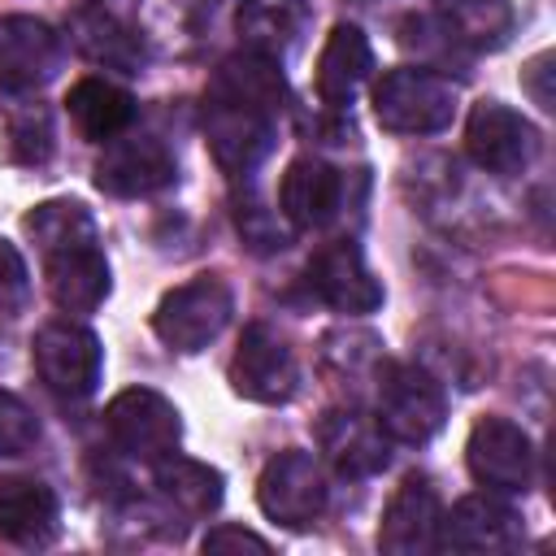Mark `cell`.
<instances>
[{
	"mask_svg": "<svg viewBox=\"0 0 556 556\" xmlns=\"http://www.w3.org/2000/svg\"><path fill=\"white\" fill-rule=\"evenodd\" d=\"M374 421L382 426V434L391 443H408V447H421L430 443L443 421H447V400H443V387L408 365V361H378L374 365Z\"/></svg>",
	"mask_w": 556,
	"mask_h": 556,
	"instance_id": "cell-1",
	"label": "cell"
},
{
	"mask_svg": "<svg viewBox=\"0 0 556 556\" xmlns=\"http://www.w3.org/2000/svg\"><path fill=\"white\" fill-rule=\"evenodd\" d=\"M374 117L391 135H439L456 117V87L421 65H395L374 83Z\"/></svg>",
	"mask_w": 556,
	"mask_h": 556,
	"instance_id": "cell-2",
	"label": "cell"
},
{
	"mask_svg": "<svg viewBox=\"0 0 556 556\" xmlns=\"http://www.w3.org/2000/svg\"><path fill=\"white\" fill-rule=\"evenodd\" d=\"M230 313H235L230 287L213 274H200L161 295V304L152 313V330L174 352H200L226 330Z\"/></svg>",
	"mask_w": 556,
	"mask_h": 556,
	"instance_id": "cell-3",
	"label": "cell"
},
{
	"mask_svg": "<svg viewBox=\"0 0 556 556\" xmlns=\"http://www.w3.org/2000/svg\"><path fill=\"white\" fill-rule=\"evenodd\" d=\"M104 426L113 434V443L135 456V460H161L169 452H178V439H182V417L178 408L161 395V391H148V387H130V391H117L104 408Z\"/></svg>",
	"mask_w": 556,
	"mask_h": 556,
	"instance_id": "cell-4",
	"label": "cell"
},
{
	"mask_svg": "<svg viewBox=\"0 0 556 556\" xmlns=\"http://www.w3.org/2000/svg\"><path fill=\"white\" fill-rule=\"evenodd\" d=\"M256 504L269 521L287 526V530H304L321 517L326 508V478H321V465L300 452V447H287L278 452L265 469H261V482H256Z\"/></svg>",
	"mask_w": 556,
	"mask_h": 556,
	"instance_id": "cell-5",
	"label": "cell"
},
{
	"mask_svg": "<svg viewBox=\"0 0 556 556\" xmlns=\"http://www.w3.org/2000/svg\"><path fill=\"white\" fill-rule=\"evenodd\" d=\"M30 356H35L39 378H43L56 395L87 400V395L100 387L104 352H100V339H96L87 326H78V321H48V326L35 334Z\"/></svg>",
	"mask_w": 556,
	"mask_h": 556,
	"instance_id": "cell-6",
	"label": "cell"
},
{
	"mask_svg": "<svg viewBox=\"0 0 556 556\" xmlns=\"http://www.w3.org/2000/svg\"><path fill=\"white\" fill-rule=\"evenodd\" d=\"M465 465H469V473L486 491L526 495L530 482H534V447H530V434L517 421H508V417H482L469 430Z\"/></svg>",
	"mask_w": 556,
	"mask_h": 556,
	"instance_id": "cell-7",
	"label": "cell"
},
{
	"mask_svg": "<svg viewBox=\"0 0 556 556\" xmlns=\"http://www.w3.org/2000/svg\"><path fill=\"white\" fill-rule=\"evenodd\" d=\"M230 387L252 404H287L300 387V365L287 339L252 321L230 356Z\"/></svg>",
	"mask_w": 556,
	"mask_h": 556,
	"instance_id": "cell-8",
	"label": "cell"
},
{
	"mask_svg": "<svg viewBox=\"0 0 556 556\" xmlns=\"http://www.w3.org/2000/svg\"><path fill=\"white\" fill-rule=\"evenodd\" d=\"M465 148L486 174H521L539 156V130L517 109L482 100L465 122Z\"/></svg>",
	"mask_w": 556,
	"mask_h": 556,
	"instance_id": "cell-9",
	"label": "cell"
},
{
	"mask_svg": "<svg viewBox=\"0 0 556 556\" xmlns=\"http://www.w3.org/2000/svg\"><path fill=\"white\" fill-rule=\"evenodd\" d=\"M526 543L521 513L495 495H465L452 513L439 517V547L452 552H517Z\"/></svg>",
	"mask_w": 556,
	"mask_h": 556,
	"instance_id": "cell-10",
	"label": "cell"
},
{
	"mask_svg": "<svg viewBox=\"0 0 556 556\" xmlns=\"http://www.w3.org/2000/svg\"><path fill=\"white\" fill-rule=\"evenodd\" d=\"M65 56L61 35L30 17V13H9L0 17V83L9 91H35L56 78Z\"/></svg>",
	"mask_w": 556,
	"mask_h": 556,
	"instance_id": "cell-11",
	"label": "cell"
},
{
	"mask_svg": "<svg viewBox=\"0 0 556 556\" xmlns=\"http://www.w3.org/2000/svg\"><path fill=\"white\" fill-rule=\"evenodd\" d=\"M308 287L321 304H330L334 313H374L382 304V282L369 274L361 248L352 239H334L321 243L308 261Z\"/></svg>",
	"mask_w": 556,
	"mask_h": 556,
	"instance_id": "cell-12",
	"label": "cell"
},
{
	"mask_svg": "<svg viewBox=\"0 0 556 556\" xmlns=\"http://www.w3.org/2000/svg\"><path fill=\"white\" fill-rule=\"evenodd\" d=\"M204 139H208L213 161L230 178H243L269 156L274 117H265L256 109H243V104H230V100H208L204 104Z\"/></svg>",
	"mask_w": 556,
	"mask_h": 556,
	"instance_id": "cell-13",
	"label": "cell"
},
{
	"mask_svg": "<svg viewBox=\"0 0 556 556\" xmlns=\"http://www.w3.org/2000/svg\"><path fill=\"white\" fill-rule=\"evenodd\" d=\"M174 178H178L174 152L148 135H126V139L117 135V139H109L104 156L96 161V187L109 195H122V200L152 195V191L169 187Z\"/></svg>",
	"mask_w": 556,
	"mask_h": 556,
	"instance_id": "cell-14",
	"label": "cell"
},
{
	"mask_svg": "<svg viewBox=\"0 0 556 556\" xmlns=\"http://www.w3.org/2000/svg\"><path fill=\"white\" fill-rule=\"evenodd\" d=\"M317 443L326 452V460L343 473V478H374L391 465V439L382 434V426L356 408H330L317 421Z\"/></svg>",
	"mask_w": 556,
	"mask_h": 556,
	"instance_id": "cell-15",
	"label": "cell"
},
{
	"mask_svg": "<svg viewBox=\"0 0 556 556\" xmlns=\"http://www.w3.org/2000/svg\"><path fill=\"white\" fill-rule=\"evenodd\" d=\"M343 195H348V178L317 161V156H295L282 174V187H278V200H282V217L295 226V230H321L339 217L343 208Z\"/></svg>",
	"mask_w": 556,
	"mask_h": 556,
	"instance_id": "cell-16",
	"label": "cell"
},
{
	"mask_svg": "<svg viewBox=\"0 0 556 556\" xmlns=\"http://www.w3.org/2000/svg\"><path fill=\"white\" fill-rule=\"evenodd\" d=\"M43 256V278H48V295L56 300V308L65 313H91L104 304L109 295V261L100 252V239H83V243H65Z\"/></svg>",
	"mask_w": 556,
	"mask_h": 556,
	"instance_id": "cell-17",
	"label": "cell"
},
{
	"mask_svg": "<svg viewBox=\"0 0 556 556\" xmlns=\"http://www.w3.org/2000/svg\"><path fill=\"white\" fill-rule=\"evenodd\" d=\"M439 517L443 504L434 495V486L426 478H404L400 491L391 495L382 526H378V547L391 556H421L430 547H439Z\"/></svg>",
	"mask_w": 556,
	"mask_h": 556,
	"instance_id": "cell-18",
	"label": "cell"
},
{
	"mask_svg": "<svg viewBox=\"0 0 556 556\" xmlns=\"http://www.w3.org/2000/svg\"><path fill=\"white\" fill-rule=\"evenodd\" d=\"M56 530H61V504L48 482L26 473L0 478V539L17 547H48Z\"/></svg>",
	"mask_w": 556,
	"mask_h": 556,
	"instance_id": "cell-19",
	"label": "cell"
},
{
	"mask_svg": "<svg viewBox=\"0 0 556 556\" xmlns=\"http://www.w3.org/2000/svg\"><path fill=\"white\" fill-rule=\"evenodd\" d=\"M369 70H374V48H369L365 30L352 26V22H339L326 35L321 56H317V96H321V104L348 109L356 100L361 83L369 78Z\"/></svg>",
	"mask_w": 556,
	"mask_h": 556,
	"instance_id": "cell-20",
	"label": "cell"
},
{
	"mask_svg": "<svg viewBox=\"0 0 556 556\" xmlns=\"http://www.w3.org/2000/svg\"><path fill=\"white\" fill-rule=\"evenodd\" d=\"M208 100H230L243 109H256L265 117H278V109L287 104V83L278 61L256 56V52H235L217 65L213 83H208Z\"/></svg>",
	"mask_w": 556,
	"mask_h": 556,
	"instance_id": "cell-21",
	"label": "cell"
},
{
	"mask_svg": "<svg viewBox=\"0 0 556 556\" xmlns=\"http://www.w3.org/2000/svg\"><path fill=\"white\" fill-rule=\"evenodd\" d=\"M308 26V4L304 0H243L235 13V30L243 39V52L269 56L282 65V56L300 43Z\"/></svg>",
	"mask_w": 556,
	"mask_h": 556,
	"instance_id": "cell-22",
	"label": "cell"
},
{
	"mask_svg": "<svg viewBox=\"0 0 556 556\" xmlns=\"http://www.w3.org/2000/svg\"><path fill=\"white\" fill-rule=\"evenodd\" d=\"M70 30H74V43L83 48L87 61L122 70V74H139L143 70V39L117 13H109L104 4H83L74 13Z\"/></svg>",
	"mask_w": 556,
	"mask_h": 556,
	"instance_id": "cell-23",
	"label": "cell"
},
{
	"mask_svg": "<svg viewBox=\"0 0 556 556\" xmlns=\"http://www.w3.org/2000/svg\"><path fill=\"white\" fill-rule=\"evenodd\" d=\"M70 117L74 126L91 139V143H109L117 135H126V126L135 122V96L109 78H78L70 87Z\"/></svg>",
	"mask_w": 556,
	"mask_h": 556,
	"instance_id": "cell-24",
	"label": "cell"
},
{
	"mask_svg": "<svg viewBox=\"0 0 556 556\" xmlns=\"http://www.w3.org/2000/svg\"><path fill=\"white\" fill-rule=\"evenodd\" d=\"M152 482H156L161 500H169V504H174L178 513H187V517H208V513L222 504V495H226V491H222L226 478H222L213 465L191 460V456H178V452L152 460Z\"/></svg>",
	"mask_w": 556,
	"mask_h": 556,
	"instance_id": "cell-25",
	"label": "cell"
},
{
	"mask_svg": "<svg viewBox=\"0 0 556 556\" xmlns=\"http://www.w3.org/2000/svg\"><path fill=\"white\" fill-rule=\"evenodd\" d=\"M434 9L465 48H504L513 35L508 0H434Z\"/></svg>",
	"mask_w": 556,
	"mask_h": 556,
	"instance_id": "cell-26",
	"label": "cell"
},
{
	"mask_svg": "<svg viewBox=\"0 0 556 556\" xmlns=\"http://www.w3.org/2000/svg\"><path fill=\"white\" fill-rule=\"evenodd\" d=\"M400 48H408V52H417V65L421 70H434V74H469L465 65H469V52L473 48H465L460 43V35L434 13V17H408V22H400Z\"/></svg>",
	"mask_w": 556,
	"mask_h": 556,
	"instance_id": "cell-27",
	"label": "cell"
},
{
	"mask_svg": "<svg viewBox=\"0 0 556 556\" xmlns=\"http://www.w3.org/2000/svg\"><path fill=\"white\" fill-rule=\"evenodd\" d=\"M56 130H52V109L39 100H13L4 109V152L17 165H43L52 156Z\"/></svg>",
	"mask_w": 556,
	"mask_h": 556,
	"instance_id": "cell-28",
	"label": "cell"
},
{
	"mask_svg": "<svg viewBox=\"0 0 556 556\" xmlns=\"http://www.w3.org/2000/svg\"><path fill=\"white\" fill-rule=\"evenodd\" d=\"M22 230L39 243V252L65 248V243H83V239H100L91 213L78 200H43L22 217Z\"/></svg>",
	"mask_w": 556,
	"mask_h": 556,
	"instance_id": "cell-29",
	"label": "cell"
},
{
	"mask_svg": "<svg viewBox=\"0 0 556 556\" xmlns=\"http://www.w3.org/2000/svg\"><path fill=\"white\" fill-rule=\"evenodd\" d=\"M39 443V417L13 391H0V456H26Z\"/></svg>",
	"mask_w": 556,
	"mask_h": 556,
	"instance_id": "cell-30",
	"label": "cell"
},
{
	"mask_svg": "<svg viewBox=\"0 0 556 556\" xmlns=\"http://www.w3.org/2000/svg\"><path fill=\"white\" fill-rule=\"evenodd\" d=\"M26 304H30V269H26L22 252L9 239H0V313L17 317V313H26Z\"/></svg>",
	"mask_w": 556,
	"mask_h": 556,
	"instance_id": "cell-31",
	"label": "cell"
},
{
	"mask_svg": "<svg viewBox=\"0 0 556 556\" xmlns=\"http://www.w3.org/2000/svg\"><path fill=\"white\" fill-rule=\"evenodd\" d=\"M235 222H239L243 243H252L256 252H282V248H287V230L278 226V217H274L265 204H248V208L239 204Z\"/></svg>",
	"mask_w": 556,
	"mask_h": 556,
	"instance_id": "cell-32",
	"label": "cell"
},
{
	"mask_svg": "<svg viewBox=\"0 0 556 556\" xmlns=\"http://www.w3.org/2000/svg\"><path fill=\"white\" fill-rule=\"evenodd\" d=\"M200 547L213 552V556H230V552H256V556H265V552H269V543H265L261 534L243 530V526H217V530L204 534Z\"/></svg>",
	"mask_w": 556,
	"mask_h": 556,
	"instance_id": "cell-33",
	"label": "cell"
},
{
	"mask_svg": "<svg viewBox=\"0 0 556 556\" xmlns=\"http://www.w3.org/2000/svg\"><path fill=\"white\" fill-rule=\"evenodd\" d=\"M556 70H552V52H539L526 70H521V83H526V91H530V100L543 109V113H552L556 109V96H552V87H547V78H552Z\"/></svg>",
	"mask_w": 556,
	"mask_h": 556,
	"instance_id": "cell-34",
	"label": "cell"
}]
</instances>
